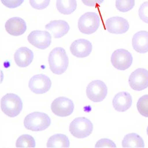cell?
Here are the masks:
<instances>
[{"mask_svg":"<svg viewBox=\"0 0 148 148\" xmlns=\"http://www.w3.org/2000/svg\"><path fill=\"white\" fill-rule=\"evenodd\" d=\"M123 147H145L143 138L136 133H132L126 135L122 141Z\"/></svg>","mask_w":148,"mask_h":148,"instance_id":"d6986e66","label":"cell"},{"mask_svg":"<svg viewBox=\"0 0 148 148\" xmlns=\"http://www.w3.org/2000/svg\"><path fill=\"white\" fill-rule=\"evenodd\" d=\"M86 94L90 101L93 102H101L108 95V87L101 80L92 81L87 87Z\"/></svg>","mask_w":148,"mask_h":148,"instance_id":"8992f818","label":"cell"},{"mask_svg":"<svg viewBox=\"0 0 148 148\" xmlns=\"http://www.w3.org/2000/svg\"><path fill=\"white\" fill-rule=\"evenodd\" d=\"M137 109L141 116L148 118V94L139 98L137 102Z\"/></svg>","mask_w":148,"mask_h":148,"instance_id":"cb8c5ba5","label":"cell"},{"mask_svg":"<svg viewBox=\"0 0 148 148\" xmlns=\"http://www.w3.org/2000/svg\"><path fill=\"white\" fill-rule=\"evenodd\" d=\"M132 45L133 49L139 53H146L148 52V32L141 30L136 33L132 39Z\"/></svg>","mask_w":148,"mask_h":148,"instance_id":"ac0fdd59","label":"cell"},{"mask_svg":"<svg viewBox=\"0 0 148 148\" xmlns=\"http://www.w3.org/2000/svg\"><path fill=\"white\" fill-rule=\"evenodd\" d=\"M129 84L134 90L141 91L148 88V71L138 68L129 76Z\"/></svg>","mask_w":148,"mask_h":148,"instance_id":"30bf717a","label":"cell"},{"mask_svg":"<svg viewBox=\"0 0 148 148\" xmlns=\"http://www.w3.org/2000/svg\"><path fill=\"white\" fill-rule=\"evenodd\" d=\"M133 99L129 92L123 91L118 92L113 99V106L116 110L119 112H125L132 105Z\"/></svg>","mask_w":148,"mask_h":148,"instance_id":"e0dca14e","label":"cell"},{"mask_svg":"<svg viewBox=\"0 0 148 148\" xmlns=\"http://www.w3.org/2000/svg\"><path fill=\"white\" fill-rule=\"evenodd\" d=\"M111 63L116 69L125 71L132 65L133 56L130 52L125 49H118L111 56Z\"/></svg>","mask_w":148,"mask_h":148,"instance_id":"52a82bcc","label":"cell"},{"mask_svg":"<svg viewBox=\"0 0 148 148\" xmlns=\"http://www.w3.org/2000/svg\"><path fill=\"white\" fill-rule=\"evenodd\" d=\"M48 62L50 69L54 74L64 73L69 65V59L65 50L61 47H55L49 54Z\"/></svg>","mask_w":148,"mask_h":148,"instance_id":"6da1fadb","label":"cell"},{"mask_svg":"<svg viewBox=\"0 0 148 148\" xmlns=\"http://www.w3.org/2000/svg\"><path fill=\"white\" fill-rule=\"evenodd\" d=\"M47 147H69L70 140L64 134H55L49 138L47 142Z\"/></svg>","mask_w":148,"mask_h":148,"instance_id":"ffe728a7","label":"cell"},{"mask_svg":"<svg viewBox=\"0 0 148 148\" xmlns=\"http://www.w3.org/2000/svg\"><path fill=\"white\" fill-rule=\"evenodd\" d=\"M27 40L36 48L45 50L51 45V36L46 30H34L27 36Z\"/></svg>","mask_w":148,"mask_h":148,"instance_id":"8fae6325","label":"cell"},{"mask_svg":"<svg viewBox=\"0 0 148 148\" xmlns=\"http://www.w3.org/2000/svg\"><path fill=\"white\" fill-rule=\"evenodd\" d=\"M51 120L48 115L41 112H33L27 115L24 120L25 127L31 131H43L51 125Z\"/></svg>","mask_w":148,"mask_h":148,"instance_id":"7a4b0ae2","label":"cell"},{"mask_svg":"<svg viewBox=\"0 0 148 148\" xmlns=\"http://www.w3.org/2000/svg\"><path fill=\"white\" fill-rule=\"evenodd\" d=\"M51 0H30V4L36 10H43L47 7Z\"/></svg>","mask_w":148,"mask_h":148,"instance_id":"484cf974","label":"cell"},{"mask_svg":"<svg viewBox=\"0 0 148 148\" xmlns=\"http://www.w3.org/2000/svg\"><path fill=\"white\" fill-rule=\"evenodd\" d=\"M135 6V0H116V7L122 13L130 11Z\"/></svg>","mask_w":148,"mask_h":148,"instance_id":"603a6c76","label":"cell"},{"mask_svg":"<svg viewBox=\"0 0 148 148\" xmlns=\"http://www.w3.org/2000/svg\"><path fill=\"white\" fill-rule=\"evenodd\" d=\"M56 6L59 13L69 15L76 10L77 2L76 0H56Z\"/></svg>","mask_w":148,"mask_h":148,"instance_id":"44dd1931","label":"cell"},{"mask_svg":"<svg viewBox=\"0 0 148 148\" xmlns=\"http://www.w3.org/2000/svg\"><path fill=\"white\" fill-rule=\"evenodd\" d=\"M104 0H82L84 5L89 7H96V5H101L104 2Z\"/></svg>","mask_w":148,"mask_h":148,"instance_id":"f1b7e54d","label":"cell"},{"mask_svg":"<svg viewBox=\"0 0 148 148\" xmlns=\"http://www.w3.org/2000/svg\"><path fill=\"white\" fill-rule=\"evenodd\" d=\"M129 27L127 20L120 16L111 17L105 22V28L110 34H125L129 30Z\"/></svg>","mask_w":148,"mask_h":148,"instance_id":"7c38bea8","label":"cell"},{"mask_svg":"<svg viewBox=\"0 0 148 148\" xmlns=\"http://www.w3.org/2000/svg\"><path fill=\"white\" fill-rule=\"evenodd\" d=\"M35 139L28 134L22 135L18 138L16 142V147H35Z\"/></svg>","mask_w":148,"mask_h":148,"instance_id":"7402d4cb","label":"cell"},{"mask_svg":"<svg viewBox=\"0 0 148 148\" xmlns=\"http://www.w3.org/2000/svg\"><path fill=\"white\" fill-rule=\"evenodd\" d=\"M95 147H116V145L112 140L108 139V138H101L96 142Z\"/></svg>","mask_w":148,"mask_h":148,"instance_id":"83f0119b","label":"cell"},{"mask_svg":"<svg viewBox=\"0 0 148 148\" xmlns=\"http://www.w3.org/2000/svg\"><path fill=\"white\" fill-rule=\"evenodd\" d=\"M138 16L141 21L148 24V2L141 5L138 10Z\"/></svg>","mask_w":148,"mask_h":148,"instance_id":"d4e9b609","label":"cell"},{"mask_svg":"<svg viewBox=\"0 0 148 148\" xmlns=\"http://www.w3.org/2000/svg\"><path fill=\"white\" fill-rule=\"evenodd\" d=\"M23 104L21 98L14 93H7L1 99V110L9 117H15L21 113Z\"/></svg>","mask_w":148,"mask_h":148,"instance_id":"3957f363","label":"cell"},{"mask_svg":"<svg viewBox=\"0 0 148 148\" xmlns=\"http://www.w3.org/2000/svg\"><path fill=\"white\" fill-rule=\"evenodd\" d=\"M5 27L6 31L10 35L18 36L25 33L27 25L23 18L19 17H12L5 22Z\"/></svg>","mask_w":148,"mask_h":148,"instance_id":"5bb4252c","label":"cell"},{"mask_svg":"<svg viewBox=\"0 0 148 148\" xmlns=\"http://www.w3.org/2000/svg\"><path fill=\"white\" fill-rule=\"evenodd\" d=\"M4 6L9 8H16L19 7L24 2V0H1Z\"/></svg>","mask_w":148,"mask_h":148,"instance_id":"4316f807","label":"cell"},{"mask_svg":"<svg viewBox=\"0 0 148 148\" xmlns=\"http://www.w3.org/2000/svg\"><path fill=\"white\" fill-rule=\"evenodd\" d=\"M34 53L28 47H19L14 53V61L17 66L26 67L30 65L34 60Z\"/></svg>","mask_w":148,"mask_h":148,"instance_id":"2e32d148","label":"cell"},{"mask_svg":"<svg viewBox=\"0 0 148 148\" xmlns=\"http://www.w3.org/2000/svg\"><path fill=\"white\" fill-rule=\"evenodd\" d=\"M51 110L54 114L60 117L69 116L74 110V104L68 98L58 97L51 104Z\"/></svg>","mask_w":148,"mask_h":148,"instance_id":"ba28073f","label":"cell"},{"mask_svg":"<svg viewBox=\"0 0 148 148\" xmlns=\"http://www.w3.org/2000/svg\"><path fill=\"white\" fill-rule=\"evenodd\" d=\"M71 52L77 58H85L92 52V43L87 39H79L74 41L70 47Z\"/></svg>","mask_w":148,"mask_h":148,"instance_id":"4fadbf2b","label":"cell"},{"mask_svg":"<svg viewBox=\"0 0 148 148\" xmlns=\"http://www.w3.org/2000/svg\"><path fill=\"white\" fill-rule=\"evenodd\" d=\"M147 136H148V126H147Z\"/></svg>","mask_w":148,"mask_h":148,"instance_id":"f546056e","label":"cell"},{"mask_svg":"<svg viewBox=\"0 0 148 148\" xmlns=\"http://www.w3.org/2000/svg\"><path fill=\"white\" fill-rule=\"evenodd\" d=\"M93 125L90 120L85 117H78L71 123L70 133L77 138H84L92 133Z\"/></svg>","mask_w":148,"mask_h":148,"instance_id":"5b68a950","label":"cell"},{"mask_svg":"<svg viewBox=\"0 0 148 148\" xmlns=\"http://www.w3.org/2000/svg\"><path fill=\"white\" fill-rule=\"evenodd\" d=\"M101 18L99 15L94 12H87L83 14L78 21V27L84 34H92L99 27Z\"/></svg>","mask_w":148,"mask_h":148,"instance_id":"277c9868","label":"cell"},{"mask_svg":"<svg viewBox=\"0 0 148 148\" xmlns=\"http://www.w3.org/2000/svg\"><path fill=\"white\" fill-rule=\"evenodd\" d=\"M52 85L51 79L44 74H37L30 79V90L36 94H44L50 90Z\"/></svg>","mask_w":148,"mask_h":148,"instance_id":"9c48e42d","label":"cell"},{"mask_svg":"<svg viewBox=\"0 0 148 148\" xmlns=\"http://www.w3.org/2000/svg\"><path fill=\"white\" fill-rule=\"evenodd\" d=\"M45 28L51 32L54 38L59 39L68 33L70 26L66 21L53 20L46 25Z\"/></svg>","mask_w":148,"mask_h":148,"instance_id":"9a60e30c","label":"cell"}]
</instances>
